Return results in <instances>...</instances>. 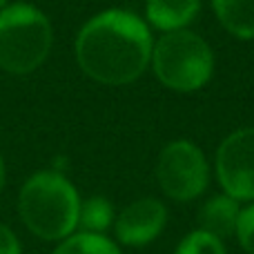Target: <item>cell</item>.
Segmentation results:
<instances>
[{
  "mask_svg": "<svg viewBox=\"0 0 254 254\" xmlns=\"http://www.w3.org/2000/svg\"><path fill=\"white\" fill-rule=\"evenodd\" d=\"M152 49L145 20L123 9H110L87 20L78 31L76 61L98 83L127 85L147 69Z\"/></svg>",
  "mask_w": 254,
  "mask_h": 254,
  "instance_id": "obj_1",
  "label": "cell"
},
{
  "mask_svg": "<svg viewBox=\"0 0 254 254\" xmlns=\"http://www.w3.org/2000/svg\"><path fill=\"white\" fill-rule=\"evenodd\" d=\"M18 210L27 230L38 239L63 241L78 228L80 198L63 174L38 172L22 185Z\"/></svg>",
  "mask_w": 254,
  "mask_h": 254,
  "instance_id": "obj_2",
  "label": "cell"
},
{
  "mask_svg": "<svg viewBox=\"0 0 254 254\" xmlns=\"http://www.w3.org/2000/svg\"><path fill=\"white\" fill-rule=\"evenodd\" d=\"M52 25L47 16L25 2L0 9V69L29 74L38 69L52 49Z\"/></svg>",
  "mask_w": 254,
  "mask_h": 254,
  "instance_id": "obj_3",
  "label": "cell"
},
{
  "mask_svg": "<svg viewBox=\"0 0 254 254\" xmlns=\"http://www.w3.org/2000/svg\"><path fill=\"white\" fill-rule=\"evenodd\" d=\"M154 74L174 92H196L214 71L212 49L194 31H167L152 49Z\"/></svg>",
  "mask_w": 254,
  "mask_h": 254,
  "instance_id": "obj_4",
  "label": "cell"
},
{
  "mask_svg": "<svg viewBox=\"0 0 254 254\" xmlns=\"http://www.w3.org/2000/svg\"><path fill=\"white\" fill-rule=\"evenodd\" d=\"M158 183L174 201L201 196L210 181L205 154L192 140H174L158 156Z\"/></svg>",
  "mask_w": 254,
  "mask_h": 254,
  "instance_id": "obj_5",
  "label": "cell"
},
{
  "mask_svg": "<svg viewBox=\"0 0 254 254\" xmlns=\"http://www.w3.org/2000/svg\"><path fill=\"white\" fill-rule=\"evenodd\" d=\"M216 176L228 196L254 201V127L237 129L216 152Z\"/></svg>",
  "mask_w": 254,
  "mask_h": 254,
  "instance_id": "obj_6",
  "label": "cell"
},
{
  "mask_svg": "<svg viewBox=\"0 0 254 254\" xmlns=\"http://www.w3.org/2000/svg\"><path fill=\"white\" fill-rule=\"evenodd\" d=\"M167 210L158 198H138L116 216V237L125 246H145L163 232Z\"/></svg>",
  "mask_w": 254,
  "mask_h": 254,
  "instance_id": "obj_7",
  "label": "cell"
},
{
  "mask_svg": "<svg viewBox=\"0 0 254 254\" xmlns=\"http://www.w3.org/2000/svg\"><path fill=\"white\" fill-rule=\"evenodd\" d=\"M201 0H147V20L156 29L179 31L196 18Z\"/></svg>",
  "mask_w": 254,
  "mask_h": 254,
  "instance_id": "obj_8",
  "label": "cell"
},
{
  "mask_svg": "<svg viewBox=\"0 0 254 254\" xmlns=\"http://www.w3.org/2000/svg\"><path fill=\"white\" fill-rule=\"evenodd\" d=\"M239 201L228 194H219V196L210 198L198 212V223L201 230L216 239L230 237L237 230L239 221Z\"/></svg>",
  "mask_w": 254,
  "mask_h": 254,
  "instance_id": "obj_9",
  "label": "cell"
},
{
  "mask_svg": "<svg viewBox=\"0 0 254 254\" xmlns=\"http://www.w3.org/2000/svg\"><path fill=\"white\" fill-rule=\"evenodd\" d=\"M219 22L241 40L254 38V0H212Z\"/></svg>",
  "mask_w": 254,
  "mask_h": 254,
  "instance_id": "obj_10",
  "label": "cell"
},
{
  "mask_svg": "<svg viewBox=\"0 0 254 254\" xmlns=\"http://www.w3.org/2000/svg\"><path fill=\"white\" fill-rule=\"evenodd\" d=\"M54 254H121V250L114 241H110L103 234L80 232L63 239V243L54 250Z\"/></svg>",
  "mask_w": 254,
  "mask_h": 254,
  "instance_id": "obj_11",
  "label": "cell"
},
{
  "mask_svg": "<svg viewBox=\"0 0 254 254\" xmlns=\"http://www.w3.org/2000/svg\"><path fill=\"white\" fill-rule=\"evenodd\" d=\"M112 221H114V207L107 198L94 196L89 201L80 203L78 225L83 228V232L103 234L112 225Z\"/></svg>",
  "mask_w": 254,
  "mask_h": 254,
  "instance_id": "obj_12",
  "label": "cell"
},
{
  "mask_svg": "<svg viewBox=\"0 0 254 254\" xmlns=\"http://www.w3.org/2000/svg\"><path fill=\"white\" fill-rule=\"evenodd\" d=\"M176 254H225L223 241L203 230L190 232L176 248Z\"/></svg>",
  "mask_w": 254,
  "mask_h": 254,
  "instance_id": "obj_13",
  "label": "cell"
},
{
  "mask_svg": "<svg viewBox=\"0 0 254 254\" xmlns=\"http://www.w3.org/2000/svg\"><path fill=\"white\" fill-rule=\"evenodd\" d=\"M237 237L241 248L248 254H254V203L248 205L246 210L239 212V221H237Z\"/></svg>",
  "mask_w": 254,
  "mask_h": 254,
  "instance_id": "obj_14",
  "label": "cell"
},
{
  "mask_svg": "<svg viewBox=\"0 0 254 254\" xmlns=\"http://www.w3.org/2000/svg\"><path fill=\"white\" fill-rule=\"evenodd\" d=\"M0 254H20V243L16 234L2 223H0Z\"/></svg>",
  "mask_w": 254,
  "mask_h": 254,
  "instance_id": "obj_15",
  "label": "cell"
},
{
  "mask_svg": "<svg viewBox=\"0 0 254 254\" xmlns=\"http://www.w3.org/2000/svg\"><path fill=\"white\" fill-rule=\"evenodd\" d=\"M2 183H4V163L0 158V190H2Z\"/></svg>",
  "mask_w": 254,
  "mask_h": 254,
  "instance_id": "obj_16",
  "label": "cell"
},
{
  "mask_svg": "<svg viewBox=\"0 0 254 254\" xmlns=\"http://www.w3.org/2000/svg\"><path fill=\"white\" fill-rule=\"evenodd\" d=\"M7 7V0H0V9H4Z\"/></svg>",
  "mask_w": 254,
  "mask_h": 254,
  "instance_id": "obj_17",
  "label": "cell"
}]
</instances>
